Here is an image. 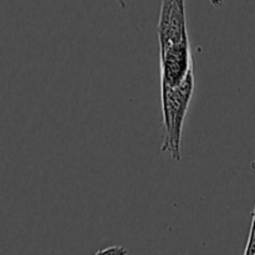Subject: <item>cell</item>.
Listing matches in <instances>:
<instances>
[{"mask_svg":"<svg viewBox=\"0 0 255 255\" xmlns=\"http://www.w3.org/2000/svg\"><path fill=\"white\" fill-rule=\"evenodd\" d=\"M211 1V4L213 5L214 7H221L222 5H223L224 0H209Z\"/></svg>","mask_w":255,"mask_h":255,"instance_id":"2","label":"cell"},{"mask_svg":"<svg viewBox=\"0 0 255 255\" xmlns=\"http://www.w3.org/2000/svg\"><path fill=\"white\" fill-rule=\"evenodd\" d=\"M116 1L119 2V4H120V6H121L122 9H126L127 4H126V1H125V0H116Z\"/></svg>","mask_w":255,"mask_h":255,"instance_id":"3","label":"cell"},{"mask_svg":"<svg viewBox=\"0 0 255 255\" xmlns=\"http://www.w3.org/2000/svg\"><path fill=\"white\" fill-rule=\"evenodd\" d=\"M251 168L254 169V171H255V159H254V161L251 162Z\"/></svg>","mask_w":255,"mask_h":255,"instance_id":"4","label":"cell"},{"mask_svg":"<svg viewBox=\"0 0 255 255\" xmlns=\"http://www.w3.org/2000/svg\"><path fill=\"white\" fill-rule=\"evenodd\" d=\"M96 255H100V254H104V255H126L128 254V251H127L126 248H124V247H120V246H112V247H109V248H105L102 249V251H97Z\"/></svg>","mask_w":255,"mask_h":255,"instance_id":"1","label":"cell"}]
</instances>
